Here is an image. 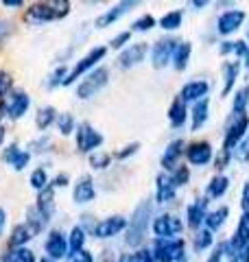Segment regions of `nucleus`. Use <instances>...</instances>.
I'll return each instance as SVG.
<instances>
[{
    "mask_svg": "<svg viewBox=\"0 0 249 262\" xmlns=\"http://www.w3.org/2000/svg\"><path fill=\"white\" fill-rule=\"evenodd\" d=\"M39 262H57V260H53V258H48V256H46V258H42Z\"/></svg>",
    "mask_w": 249,
    "mask_h": 262,
    "instance_id": "60",
    "label": "nucleus"
},
{
    "mask_svg": "<svg viewBox=\"0 0 249 262\" xmlns=\"http://www.w3.org/2000/svg\"><path fill=\"white\" fill-rule=\"evenodd\" d=\"M57 127H59L64 136H70L74 131V118L70 114H59V116H57Z\"/></svg>",
    "mask_w": 249,
    "mask_h": 262,
    "instance_id": "40",
    "label": "nucleus"
},
{
    "mask_svg": "<svg viewBox=\"0 0 249 262\" xmlns=\"http://www.w3.org/2000/svg\"><path fill=\"white\" fill-rule=\"evenodd\" d=\"M105 53H107V48H105V46H96V48H92V51H90L86 57H83L81 61L74 63V68L70 70V75H68V79H66V83H64V85H70V83H74L77 79H81L90 68H94L96 61H101V59H103Z\"/></svg>",
    "mask_w": 249,
    "mask_h": 262,
    "instance_id": "6",
    "label": "nucleus"
},
{
    "mask_svg": "<svg viewBox=\"0 0 249 262\" xmlns=\"http://www.w3.org/2000/svg\"><path fill=\"white\" fill-rule=\"evenodd\" d=\"M5 7H22V0H5Z\"/></svg>",
    "mask_w": 249,
    "mask_h": 262,
    "instance_id": "57",
    "label": "nucleus"
},
{
    "mask_svg": "<svg viewBox=\"0 0 249 262\" xmlns=\"http://www.w3.org/2000/svg\"><path fill=\"white\" fill-rule=\"evenodd\" d=\"M29 105H31V98L27 92H22V90H18V92H11V96L7 98V105H5V114L9 116L11 120H18L22 118L24 114H27L29 110Z\"/></svg>",
    "mask_w": 249,
    "mask_h": 262,
    "instance_id": "10",
    "label": "nucleus"
},
{
    "mask_svg": "<svg viewBox=\"0 0 249 262\" xmlns=\"http://www.w3.org/2000/svg\"><path fill=\"white\" fill-rule=\"evenodd\" d=\"M188 177H190V173H188L186 166H179L175 173L171 175V179H173V184H175V186H184V184L188 182Z\"/></svg>",
    "mask_w": 249,
    "mask_h": 262,
    "instance_id": "46",
    "label": "nucleus"
},
{
    "mask_svg": "<svg viewBox=\"0 0 249 262\" xmlns=\"http://www.w3.org/2000/svg\"><path fill=\"white\" fill-rule=\"evenodd\" d=\"M208 199H197L195 203H190V206L186 208V219H188V227L193 229H199L201 227V223L205 221L208 216Z\"/></svg>",
    "mask_w": 249,
    "mask_h": 262,
    "instance_id": "19",
    "label": "nucleus"
},
{
    "mask_svg": "<svg viewBox=\"0 0 249 262\" xmlns=\"http://www.w3.org/2000/svg\"><path fill=\"white\" fill-rule=\"evenodd\" d=\"M184 140H173L169 146H166V151H164V155H162V166L166 168V170H173L175 168V164H177V160L184 155Z\"/></svg>",
    "mask_w": 249,
    "mask_h": 262,
    "instance_id": "23",
    "label": "nucleus"
},
{
    "mask_svg": "<svg viewBox=\"0 0 249 262\" xmlns=\"http://www.w3.org/2000/svg\"><path fill=\"white\" fill-rule=\"evenodd\" d=\"M181 229H184V223L177 219V216H171V214H162L153 221V234L155 238H173L177 236Z\"/></svg>",
    "mask_w": 249,
    "mask_h": 262,
    "instance_id": "9",
    "label": "nucleus"
},
{
    "mask_svg": "<svg viewBox=\"0 0 249 262\" xmlns=\"http://www.w3.org/2000/svg\"><path fill=\"white\" fill-rule=\"evenodd\" d=\"M234 158H238L240 162H247L249 160V136L245 138L243 142H240L238 146H236V151H234Z\"/></svg>",
    "mask_w": 249,
    "mask_h": 262,
    "instance_id": "47",
    "label": "nucleus"
},
{
    "mask_svg": "<svg viewBox=\"0 0 249 262\" xmlns=\"http://www.w3.org/2000/svg\"><path fill=\"white\" fill-rule=\"evenodd\" d=\"M227 214H230V210H227V206H223V208H219V210H214V212H210V214L205 216V225H208V229H219L223 223H225V219H227Z\"/></svg>",
    "mask_w": 249,
    "mask_h": 262,
    "instance_id": "32",
    "label": "nucleus"
},
{
    "mask_svg": "<svg viewBox=\"0 0 249 262\" xmlns=\"http://www.w3.org/2000/svg\"><path fill=\"white\" fill-rule=\"evenodd\" d=\"M212 245V232L210 229H199V232L195 234V243H193V247L197 253H201L203 249H208Z\"/></svg>",
    "mask_w": 249,
    "mask_h": 262,
    "instance_id": "36",
    "label": "nucleus"
},
{
    "mask_svg": "<svg viewBox=\"0 0 249 262\" xmlns=\"http://www.w3.org/2000/svg\"><path fill=\"white\" fill-rule=\"evenodd\" d=\"M138 149H140V144H138V142H134V144H127L122 151L116 153V160H125V158H129V155H134Z\"/></svg>",
    "mask_w": 249,
    "mask_h": 262,
    "instance_id": "50",
    "label": "nucleus"
},
{
    "mask_svg": "<svg viewBox=\"0 0 249 262\" xmlns=\"http://www.w3.org/2000/svg\"><path fill=\"white\" fill-rule=\"evenodd\" d=\"M103 144V136L98 134L96 129H92L90 122H81L79 129H77V146L81 153H90L94 151L96 146Z\"/></svg>",
    "mask_w": 249,
    "mask_h": 262,
    "instance_id": "7",
    "label": "nucleus"
},
{
    "mask_svg": "<svg viewBox=\"0 0 249 262\" xmlns=\"http://www.w3.org/2000/svg\"><path fill=\"white\" fill-rule=\"evenodd\" d=\"M3 140H5V127L0 125V144H3Z\"/></svg>",
    "mask_w": 249,
    "mask_h": 262,
    "instance_id": "58",
    "label": "nucleus"
},
{
    "mask_svg": "<svg viewBox=\"0 0 249 262\" xmlns=\"http://www.w3.org/2000/svg\"><path fill=\"white\" fill-rule=\"evenodd\" d=\"M48 184H51V182H48V175H46V170H44V168L33 170V175H31V186L35 188V190H44Z\"/></svg>",
    "mask_w": 249,
    "mask_h": 262,
    "instance_id": "39",
    "label": "nucleus"
},
{
    "mask_svg": "<svg viewBox=\"0 0 249 262\" xmlns=\"http://www.w3.org/2000/svg\"><path fill=\"white\" fill-rule=\"evenodd\" d=\"M175 188L177 186L173 184L171 175H166V173L157 175V192H155L157 203H169V201L175 199Z\"/></svg>",
    "mask_w": 249,
    "mask_h": 262,
    "instance_id": "22",
    "label": "nucleus"
},
{
    "mask_svg": "<svg viewBox=\"0 0 249 262\" xmlns=\"http://www.w3.org/2000/svg\"><path fill=\"white\" fill-rule=\"evenodd\" d=\"M31 238H33V234H31V229H29L27 225H15L13 232H11L9 245H11V247H15V249H20V247H24V245H27Z\"/></svg>",
    "mask_w": 249,
    "mask_h": 262,
    "instance_id": "28",
    "label": "nucleus"
},
{
    "mask_svg": "<svg viewBox=\"0 0 249 262\" xmlns=\"http://www.w3.org/2000/svg\"><path fill=\"white\" fill-rule=\"evenodd\" d=\"M110 162H112V155H107V153H92L90 155V164H92V168H107L110 166Z\"/></svg>",
    "mask_w": 249,
    "mask_h": 262,
    "instance_id": "44",
    "label": "nucleus"
},
{
    "mask_svg": "<svg viewBox=\"0 0 249 262\" xmlns=\"http://www.w3.org/2000/svg\"><path fill=\"white\" fill-rule=\"evenodd\" d=\"M55 120H57V112H55V107H51V105H46V107H39L37 116H35V125H37V129L46 131Z\"/></svg>",
    "mask_w": 249,
    "mask_h": 262,
    "instance_id": "29",
    "label": "nucleus"
},
{
    "mask_svg": "<svg viewBox=\"0 0 249 262\" xmlns=\"http://www.w3.org/2000/svg\"><path fill=\"white\" fill-rule=\"evenodd\" d=\"M68 68H66V66H59V68H57L53 75H51V79H48V88H55V85H61V83H66V79H68Z\"/></svg>",
    "mask_w": 249,
    "mask_h": 262,
    "instance_id": "42",
    "label": "nucleus"
},
{
    "mask_svg": "<svg viewBox=\"0 0 249 262\" xmlns=\"http://www.w3.org/2000/svg\"><path fill=\"white\" fill-rule=\"evenodd\" d=\"M160 27L166 31H175L181 27V11H171L160 20Z\"/></svg>",
    "mask_w": 249,
    "mask_h": 262,
    "instance_id": "37",
    "label": "nucleus"
},
{
    "mask_svg": "<svg viewBox=\"0 0 249 262\" xmlns=\"http://www.w3.org/2000/svg\"><path fill=\"white\" fill-rule=\"evenodd\" d=\"M247 129H249V118L245 116H236L234 118V122L230 125V129H227V134H225V140H223V158H219L217 160V168L221 170L223 166L227 164V160L234 155V151H236V146L245 140V134H247Z\"/></svg>",
    "mask_w": 249,
    "mask_h": 262,
    "instance_id": "1",
    "label": "nucleus"
},
{
    "mask_svg": "<svg viewBox=\"0 0 249 262\" xmlns=\"http://www.w3.org/2000/svg\"><path fill=\"white\" fill-rule=\"evenodd\" d=\"M153 27H155V18H153V15H142V18H138L134 24H131V31L142 33V31H149Z\"/></svg>",
    "mask_w": 249,
    "mask_h": 262,
    "instance_id": "43",
    "label": "nucleus"
},
{
    "mask_svg": "<svg viewBox=\"0 0 249 262\" xmlns=\"http://www.w3.org/2000/svg\"><path fill=\"white\" fill-rule=\"evenodd\" d=\"M238 72H240V66L238 63H232V61L223 63V79H225V85H223V92H221L223 96L232 92V88H234L236 79H238Z\"/></svg>",
    "mask_w": 249,
    "mask_h": 262,
    "instance_id": "25",
    "label": "nucleus"
},
{
    "mask_svg": "<svg viewBox=\"0 0 249 262\" xmlns=\"http://www.w3.org/2000/svg\"><path fill=\"white\" fill-rule=\"evenodd\" d=\"M238 262H249V245L238 253Z\"/></svg>",
    "mask_w": 249,
    "mask_h": 262,
    "instance_id": "55",
    "label": "nucleus"
},
{
    "mask_svg": "<svg viewBox=\"0 0 249 262\" xmlns=\"http://www.w3.org/2000/svg\"><path fill=\"white\" fill-rule=\"evenodd\" d=\"M227 186H230V179L225 175H217L210 184H208V196H212V199H219V196L225 194Z\"/></svg>",
    "mask_w": 249,
    "mask_h": 262,
    "instance_id": "31",
    "label": "nucleus"
},
{
    "mask_svg": "<svg viewBox=\"0 0 249 262\" xmlns=\"http://www.w3.org/2000/svg\"><path fill=\"white\" fill-rule=\"evenodd\" d=\"M68 262H94V258H92V253L90 251L81 249V251H72L68 256Z\"/></svg>",
    "mask_w": 249,
    "mask_h": 262,
    "instance_id": "48",
    "label": "nucleus"
},
{
    "mask_svg": "<svg viewBox=\"0 0 249 262\" xmlns=\"http://www.w3.org/2000/svg\"><path fill=\"white\" fill-rule=\"evenodd\" d=\"M107 79H110L107 68H94L92 72H88V75L81 79V83L77 88V96L79 98H92L94 94H98L107 85Z\"/></svg>",
    "mask_w": 249,
    "mask_h": 262,
    "instance_id": "5",
    "label": "nucleus"
},
{
    "mask_svg": "<svg viewBox=\"0 0 249 262\" xmlns=\"http://www.w3.org/2000/svg\"><path fill=\"white\" fill-rule=\"evenodd\" d=\"M243 210L249 212V182H247L245 188H243Z\"/></svg>",
    "mask_w": 249,
    "mask_h": 262,
    "instance_id": "54",
    "label": "nucleus"
},
{
    "mask_svg": "<svg viewBox=\"0 0 249 262\" xmlns=\"http://www.w3.org/2000/svg\"><path fill=\"white\" fill-rule=\"evenodd\" d=\"M46 253L48 258L53 260H59V258H66L68 256V241H66V236L61 232H51L46 238Z\"/></svg>",
    "mask_w": 249,
    "mask_h": 262,
    "instance_id": "14",
    "label": "nucleus"
},
{
    "mask_svg": "<svg viewBox=\"0 0 249 262\" xmlns=\"http://www.w3.org/2000/svg\"><path fill=\"white\" fill-rule=\"evenodd\" d=\"M186 116H188V110H186V103L181 101V98H177L175 103L171 105L169 110V120L173 127H181L186 122Z\"/></svg>",
    "mask_w": 249,
    "mask_h": 262,
    "instance_id": "27",
    "label": "nucleus"
},
{
    "mask_svg": "<svg viewBox=\"0 0 249 262\" xmlns=\"http://www.w3.org/2000/svg\"><path fill=\"white\" fill-rule=\"evenodd\" d=\"M72 196H74V203H79V206H83V203H90V201H94L96 190H94V182H92V177H79L77 186H74Z\"/></svg>",
    "mask_w": 249,
    "mask_h": 262,
    "instance_id": "18",
    "label": "nucleus"
},
{
    "mask_svg": "<svg viewBox=\"0 0 249 262\" xmlns=\"http://www.w3.org/2000/svg\"><path fill=\"white\" fill-rule=\"evenodd\" d=\"M153 258L157 262H186V245L181 238H157Z\"/></svg>",
    "mask_w": 249,
    "mask_h": 262,
    "instance_id": "3",
    "label": "nucleus"
},
{
    "mask_svg": "<svg viewBox=\"0 0 249 262\" xmlns=\"http://www.w3.org/2000/svg\"><path fill=\"white\" fill-rule=\"evenodd\" d=\"M3 262H35V253L27 247H20V249H13L7 253V256H3Z\"/></svg>",
    "mask_w": 249,
    "mask_h": 262,
    "instance_id": "33",
    "label": "nucleus"
},
{
    "mask_svg": "<svg viewBox=\"0 0 249 262\" xmlns=\"http://www.w3.org/2000/svg\"><path fill=\"white\" fill-rule=\"evenodd\" d=\"M125 227H127V219L125 216H110L94 225V236L96 238H112V236L122 232Z\"/></svg>",
    "mask_w": 249,
    "mask_h": 262,
    "instance_id": "11",
    "label": "nucleus"
},
{
    "mask_svg": "<svg viewBox=\"0 0 249 262\" xmlns=\"http://www.w3.org/2000/svg\"><path fill=\"white\" fill-rule=\"evenodd\" d=\"M234 53H236L238 57H243L245 63L249 66V46H247L245 42H240V39H238V42H234Z\"/></svg>",
    "mask_w": 249,
    "mask_h": 262,
    "instance_id": "49",
    "label": "nucleus"
},
{
    "mask_svg": "<svg viewBox=\"0 0 249 262\" xmlns=\"http://www.w3.org/2000/svg\"><path fill=\"white\" fill-rule=\"evenodd\" d=\"M51 186L53 188H64V186H68V175H57L55 179H53V182H51Z\"/></svg>",
    "mask_w": 249,
    "mask_h": 262,
    "instance_id": "52",
    "label": "nucleus"
},
{
    "mask_svg": "<svg viewBox=\"0 0 249 262\" xmlns=\"http://www.w3.org/2000/svg\"><path fill=\"white\" fill-rule=\"evenodd\" d=\"M86 245V229L83 227H74L70 232V249L72 251H81Z\"/></svg>",
    "mask_w": 249,
    "mask_h": 262,
    "instance_id": "38",
    "label": "nucleus"
},
{
    "mask_svg": "<svg viewBox=\"0 0 249 262\" xmlns=\"http://www.w3.org/2000/svg\"><path fill=\"white\" fill-rule=\"evenodd\" d=\"M208 81H190V83H186L184 88H181V92H179V98L184 103L188 101H201V98H205L208 94Z\"/></svg>",
    "mask_w": 249,
    "mask_h": 262,
    "instance_id": "21",
    "label": "nucleus"
},
{
    "mask_svg": "<svg viewBox=\"0 0 249 262\" xmlns=\"http://www.w3.org/2000/svg\"><path fill=\"white\" fill-rule=\"evenodd\" d=\"M177 48V42L175 39H157L153 44V51H151V61H153V68H164V66H169V61H173V53H175Z\"/></svg>",
    "mask_w": 249,
    "mask_h": 262,
    "instance_id": "8",
    "label": "nucleus"
},
{
    "mask_svg": "<svg viewBox=\"0 0 249 262\" xmlns=\"http://www.w3.org/2000/svg\"><path fill=\"white\" fill-rule=\"evenodd\" d=\"M5 223H7V214H5V210L0 208V234H3V229H5Z\"/></svg>",
    "mask_w": 249,
    "mask_h": 262,
    "instance_id": "56",
    "label": "nucleus"
},
{
    "mask_svg": "<svg viewBox=\"0 0 249 262\" xmlns=\"http://www.w3.org/2000/svg\"><path fill=\"white\" fill-rule=\"evenodd\" d=\"M11 85H13L11 75H9V72H5V70H0V98H3L7 92H9Z\"/></svg>",
    "mask_w": 249,
    "mask_h": 262,
    "instance_id": "45",
    "label": "nucleus"
},
{
    "mask_svg": "<svg viewBox=\"0 0 249 262\" xmlns=\"http://www.w3.org/2000/svg\"><path fill=\"white\" fill-rule=\"evenodd\" d=\"M129 37H131V33L125 31V33H120V35H116V37L112 39L110 46H112V48H120V46H125V44L129 42Z\"/></svg>",
    "mask_w": 249,
    "mask_h": 262,
    "instance_id": "51",
    "label": "nucleus"
},
{
    "mask_svg": "<svg viewBox=\"0 0 249 262\" xmlns=\"http://www.w3.org/2000/svg\"><path fill=\"white\" fill-rule=\"evenodd\" d=\"M243 20H245V11L232 9V11L221 13V18L217 22V29H219L221 35H230V33H234L240 24H243Z\"/></svg>",
    "mask_w": 249,
    "mask_h": 262,
    "instance_id": "15",
    "label": "nucleus"
},
{
    "mask_svg": "<svg viewBox=\"0 0 249 262\" xmlns=\"http://www.w3.org/2000/svg\"><path fill=\"white\" fill-rule=\"evenodd\" d=\"M247 245H249V212H243V216H240L238 225H236V232H234V236H232V241H230V247L238 256Z\"/></svg>",
    "mask_w": 249,
    "mask_h": 262,
    "instance_id": "12",
    "label": "nucleus"
},
{
    "mask_svg": "<svg viewBox=\"0 0 249 262\" xmlns=\"http://www.w3.org/2000/svg\"><path fill=\"white\" fill-rule=\"evenodd\" d=\"M190 53H193V46L188 42H177V48H175V53H173V66H175L177 70H184L188 66Z\"/></svg>",
    "mask_w": 249,
    "mask_h": 262,
    "instance_id": "26",
    "label": "nucleus"
},
{
    "mask_svg": "<svg viewBox=\"0 0 249 262\" xmlns=\"http://www.w3.org/2000/svg\"><path fill=\"white\" fill-rule=\"evenodd\" d=\"M186 158L190 164H195V166H203L212 160V146L210 142H195L190 144L186 149Z\"/></svg>",
    "mask_w": 249,
    "mask_h": 262,
    "instance_id": "16",
    "label": "nucleus"
},
{
    "mask_svg": "<svg viewBox=\"0 0 249 262\" xmlns=\"http://www.w3.org/2000/svg\"><path fill=\"white\" fill-rule=\"evenodd\" d=\"M208 98H201V101H197L195 103V107H193V129H201L203 127V122L208 120Z\"/></svg>",
    "mask_w": 249,
    "mask_h": 262,
    "instance_id": "30",
    "label": "nucleus"
},
{
    "mask_svg": "<svg viewBox=\"0 0 249 262\" xmlns=\"http://www.w3.org/2000/svg\"><path fill=\"white\" fill-rule=\"evenodd\" d=\"M247 101H249V88H240L236 92V96H234V105H232L234 116H243L245 107H247Z\"/></svg>",
    "mask_w": 249,
    "mask_h": 262,
    "instance_id": "35",
    "label": "nucleus"
},
{
    "mask_svg": "<svg viewBox=\"0 0 249 262\" xmlns=\"http://www.w3.org/2000/svg\"><path fill=\"white\" fill-rule=\"evenodd\" d=\"M68 11H70L68 3H37V5L29 7L27 22L42 24V22H48V20L64 18V15H68Z\"/></svg>",
    "mask_w": 249,
    "mask_h": 262,
    "instance_id": "4",
    "label": "nucleus"
},
{
    "mask_svg": "<svg viewBox=\"0 0 249 262\" xmlns=\"http://www.w3.org/2000/svg\"><path fill=\"white\" fill-rule=\"evenodd\" d=\"M149 223H151V203L142 201L134 210V216H131V223H129V232H127V241L125 243H127L129 247H138V245H142Z\"/></svg>",
    "mask_w": 249,
    "mask_h": 262,
    "instance_id": "2",
    "label": "nucleus"
},
{
    "mask_svg": "<svg viewBox=\"0 0 249 262\" xmlns=\"http://www.w3.org/2000/svg\"><path fill=\"white\" fill-rule=\"evenodd\" d=\"M149 51L147 42H138V44H131L129 48H125L118 57V66L120 68H131V66H136L144 59V55Z\"/></svg>",
    "mask_w": 249,
    "mask_h": 262,
    "instance_id": "13",
    "label": "nucleus"
},
{
    "mask_svg": "<svg viewBox=\"0 0 249 262\" xmlns=\"http://www.w3.org/2000/svg\"><path fill=\"white\" fill-rule=\"evenodd\" d=\"M35 208H37V212L46 221L53 219V214H55V188L51 184H48L44 190H39V194H37V206Z\"/></svg>",
    "mask_w": 249,
    "mask_h": 262,
    "instance_id": "17",
    "label": "nucleus"
},
{
    "mask_svg": "<svg viewBox=\"0 0 249 262\" xmlns=\"http://www.w3.org/2000/svg\"><path fill=\"white\" fill-rule=\"evenodd\" d=\"M193 5H195V7H205V0H195Z\"/></svg>",
    "mask_w": 249,
    "mask_h": 262,
    "instance_id": "59",
    "label": "nucleus"
},
{
    "mask_svg": "<svg viewBox=\"0 0 249 262\" xmlns=\"http://www.w3.org/2000/svg\"><path fill=\"white\" fill-rule=\"evenodd\" d=\"M136 7V3H131V0H127V3H118V5H114L110 11H105L101 18H96V27H101V29H105V27H110V24H114L116 20L120 18V15H125L129 9H134Z\"/></svg>",
    "mask_w": 249,
    "mask_h": 262,
    "instance_id": "20",
    "label": "nucleus"
},
{
    "mask_svg": "<svg viewBox=\"0 0 249 262\" xmlns=\"http://www.w3.org/2000/svg\"><path fill=\"white\" fill-rule=\"evenodd\" d=\"M3 158H5V162H7V164H11V166H13L15 170H22V168L29 164L31 153L20 151V149H18V144H11V146H7V151H5Z\"/></svg>",
    "mask_w": 249,
    "mask_h": 262,
    "instance_id": "24",
    "label": "nucleus"
},
{
    "mask_svg": "<svg viewBox=\"0 0 249 262\" xmlns=\"http://www.w3.org/2000/svg\"><path fill=\"white\" fill-rule=\"evenodd\" d=\"M9 22H5V20H0V42H3V39L9 35Z\"/></svg>",
    "mask_w": 249,
    "mask_h": 262,
    "instance_id": "53",
    "label": "nucleus"
},
{
    "mask_svg": "<svg viewBox=\"0 0 249 262\" xmlns=\"http://www.w3.org/2000/svg\"><path fill=\"white\" fill-rule=\"evenodd\" d=\"M27 219H29L27 227L31 229V234H39L42 229H44V225L48 223V221L37 212V208H31V210H29V214H27Z\"/></svg>",
    "mask_w": 249,
    "mask_h": 262,
    "instance_id": "34",
    "label": "nucleus"
},
{
    "mask_svg": "<svg viewBox=\"0 0 249 262\" xmlns=\"http://www.w3.org/2000/svg\"><path fill=\"white\" fill-rule=\"evenodd\" d=\"M120 262H155L153 253L147 251V249H140L136 253H129V256H122Z\"/></svg>",
    "mask_w": 249,
    "mask_h": 262,
    "instance_id": "41",
    "label": "nucleus"
}]
</instances>
